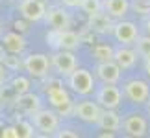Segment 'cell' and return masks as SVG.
Returning a JSON list of instances; mask_svg holds the SVG:
<instances>
[{
	"label": "cell",
	"mask_w": 150,
	"mask_h": 138,
	"mask_svg": "<svg viewBox=\"0 0 150 138\" xmlns=\"http://www.w3.org/2000/svg\"><path fill=\"white\" fill-rule=\"evenodd\" d=\"M19 9H21L22 19L30 22H37L47 17V8H45L43 0H21Z\"/></svg>",
	"instance_id": "obj_9"
},
{
	"label": "cell",
	"mask_w": 150,
	"mask_h": 138,
	"mask_svg": "<svg viewBox=\"0 0 150 138\" xmlns=\"http://www.w3.org/2000/svg\"><path fill=\"white\" fill-rule=\"evenodd\" d=\"M6 77H8V70L2 66V63H0V89L4 87V83H6Z\"/></svg>",
	"instance_id": "obj_30"
},
{
	"label": "cell",
	"mask_w": 150,
	"mask_h": 138,
	"mask_svg": "<svg viewBox=\"0 0 150 138\" xmlns=\"http://www.w3.org/2000/svg\"><path fill=\"white\" fill-rule=\"evenodd\" d=\"M124 94L134 103H145L150 96V89L141 79H132V81H128L124 85Z\"/></svg>",
	"instance_id": "obj_10"
},
{
	"label": "cell",
	"mask_w": 150,
	"mask_h": 138,
	"mask_svg": "<svg viewBox=\"0 0 150 138\" xmlns=\"http://www.w3.org/2000/svg\"><path fill=\"white\" fill-rule=\"evenodd\" d=\"M47 39L48 41H54L52 46H54V48H59V50H71L72 52L82 44L80 35L71 31V30H54Z\"/></svg>",
	"instance_id": "obj_4"
},
{
	"label": "cell",
	"mask_w": 150,
	"mask_h": 138,
	"mask_svg": "<svg viewBox=\"0 0 150 138\" xmlns=\"http://www.w3.org/2000/svg\"><path fill=\"white\" fill-rule=\"evenodd\" d=\"M146 31H148V35H150V19L146 20Z\"/></svg>",
	"instance_id": "obj_33"
},
{
	"label": "cell",
	"mask_w": 150,
	"mask_h": 138,
	"mask_svg": "<svg viewBox=\"0 0 150 138\" xmlns=\"http://www.w3.org/2000/svg\"><path fill=\"white\" fill-rule=\"evenodd\" d=\"M52 66L56 68L57 74L69 77L76 70V57H74V54L71 50H59L52 55Z\"/></svg>",
	"instance_id": "obj_7"
},
{
	"label": "cell",
	"mask_w": 150,
	"mask_h": 138,
	"mask_svg": "<svg viewBox=\"0 0 150 138\" xmlns=\"http://www.w3.org/2000/svg\"><path fill=\"white\" fill-rule=\"evenodd\" d=\"M52 61L45 54H30L24 59V68L32 77H47Z\"/></svg>",
	"instance_id": "obj_5"
},
{
	"label": "cell",
	"mask_w": 150,
	"mask_h": 138,
	"mask_svg": "<svg viewBox=\"0 0 150 138\" xmlns=\"http://www.w3.org/2000/svg\"><path fill=\"white\" fill-rule=\"evenodd\" d=\"M56 136H59V138H78V133H72L71 129H63L59 133H56Z\"/></svg>",
	"instance_id": "obj_29"
},
{
	"label": "cell",
	"mask_w": 150,
	"mask_h": 138,
	"mask_svg": "<svg viewBox=\"0 0 150 138\" xmlns=\"http://www.w3.org/2000/svg\"><path fill=\"white\" fill-rule=\"evenodd\" d=\"M33 127H35V125H32L30 122H26V120H19V122H17V129H19V136L21 138L33 136Z\"/></svg>",
	"instance_id": "obj_25"
},
{
	"label": "cell",
	"mask_w": 150,
	"mask_h": 138,
	"mask_svg": "<svg viewBox=\"0 0 150 138\" xmlns=\"http://www.w3.org/2000/svg\"><path fill=\"white\" fill-rule=\"evenodd\" d=\"M69 87H71L74 92L82 96H87L95 90V77L93 74L85 68H76L71 76H69Z\"/></svg>",
	"instance_id": "obj_2"
},
{
	"label": "cell",
	"mask_w": 150,
	"mask_h": 138,
	"mask_svg": "<svg viewBox=\"0 0 150 138\" xmlns=\"http://www.w3.org/2000/svg\"><path fill=\"white\" fill-rule=\"evenodd\" d=\"M11 89H13L15 94H24V92H30V79L17 76L13 81H11Z\"/></svg>",
	"instance_id": "obj_23"
},
{
	"label": "cell",
	"mask_w": 150,
	"mask_h": 138,
	"mask_svg": "<svg viewBox=\"0 0 150 138\" xmlns=\"http://www.w3.org/2000/svg\"><path fill=\"white\" fill-rule=\"evenodd\" d=\"M6 61H8V50H6L4 44H0V63L4 65Z\"/></svg>",
	"instance_id": "obj_31"
},
{
	"label": "cell",
	"mask_w": 150,
	"mask_h": 138,
	"mask_svg": "<svg viewBox=\"0 0 150 138\" xmlns=\"http://www.w3.org/2000/svg\"><path fill=\"white\" fill-rule=\"evenodd\" d=\"M148 112H150V103H148Z\"/></svg>",
	"instance_id": "obj_36"
},
{
	"label": "cell",
	"mask_w": 150,
	"mask_h": 138,
	"mask_svg": "<svg viewBox=\"0 0 150 138\" xmlns=\"http://www.w3.org/2000/svg\"><path fill=\"white\" fill-rule=\"evenodd\" d=\"M2 43H4L6 50H8L9 54H22V52H24V48H26L24 37H22L21 33H17V31L6 33V35L2 37Z\"/></svg>",
	"instance_id": "obj_18"
},
{
	"label": "cell",
	"mask_w": 150,
	"mask_h": 138,
	"mask_svg": "<svg viewBox=\"0 0 150 138\" xmlns=\"http://www.w3.org/2000/svg\"><path fill=\"white\" fill-rule=\"evenodd\" d=\"M135 11L137 13H141V15H146V13H150V0L148 2H135Z\"/></svg>",
	"instance_id": "obj_27"
},
{
	"label": "cell",
	"mask_w": 150,
	"mask_h": 138,
	"mask_svg": "<svg viewBox=\"0 0 150 138\" xmlns=\"http://www.w3.org/2000/svg\"><path fill=\"white\" fill-rule=\"evenodd\" d=\"M0 33H2V22H0Z\"/></svg>",
	"instance_id": "obj_35"
},
{
	"label": "cell",
	"mask_w": 150,
	"mask_h": 138,
	"mask_svg": "<svg viewBox=\"0 0 150 138\" xmlns=\"http://www.w3.org/2000/svg\"><path fill=\"white\" fill-rule=\"evenodd\" d=\"M82 9H83V13H87L89 17L96 15V13H100V11H104V2L102 0H83Z\"/></svg>",
	"instance_id": "obj_22"
},
{
	"label": "cell",
	"mask_w": 150,
	"mask_h": 138,
	"mask_svg": "<svg viewBox=\"0 0 150 138\" xmlns=\"http://www.w3.org/2000/svg\"><path fill=\"white\" fill-rule=\"evenodd\" d=\"M137 54H139L141 57H145V59H148L150 57V35H145V37H137Z\"/></svg>",
	"instance_id": "obj_24"
},
{
	"label": "cell",
	"mask_w": 150,
	"mask_h": 138,
	"mask_svg": "<svg viewBox=\"0 0 150 138\" xmlns=\"http://www.w3.org/2000/svg\"><path fill=\"white\" fill-rule=\"evenodd\" d=\"M47 22L52 30H69L71 28V17L63 8H52L47 11Z\"/></svg>",
	"instance_id": "obj_14"
},
{
	"label": "cell",
	"mask_w": 150,
	"mask_h": 138,
	"mask_svg": "<svg viewBox=\"0 0 150 138\" xmlns=\"http://www.w3.org/2000/svg\"><path fill=\"white\" fill-rule=\"evenodd\" d=\"M104 11L111 15L113 19H124L130 11V2L128 0H104Z\"/></svg>",
	"instance_id": "obj_17"
},
{
	"label": "cell",
	"mask_w": 150,
	"mask_h": 138,
	"mask_svg": "<svg viewBox=\"0 0 150 138\" xmlns=\"http://www.w3.org/2000/svg\"><path fill=\"white\" fill-rule=\"evenodd\" d=\"M145 70H146V76L150 77V57L146 59V66H145Z\"/></svg>",
	"instance_id": "obj_32"
},
{
	"label": "cell",
	"mask_w": 150,
	"mask_h": 138,
	"mask_svg": "<svg viewBox=\"0 0 150 138\" xmlns=\"http://www.w3.org/2000/svg\"><path fill=\"white\" fill-rule=\"evenodd\" d=\"M120 68L115 61H102L98 66H96V76H98L100 81L104 83H117L120 79Z\"/></svg>",
	"instance_id": "obj_13"
},
{
	"label": "cell",
	"mask_w": 150,
	"mask_h": 138,
	"mask_svg": "<svg viewBox=\"0 0 150 138\" xmlns=\"http://www.w3.org/2000/svg\"><path fill=\"white\" fill-rule=\"evenodd\" d=\"M0 107H2V100H0Z\"/></svg>",
	"instance_id": "obj_37"
},
{
	"label": "cell",
	"mask_w": 150,
	"mask_h": 138,
	"mask_svg": "<svg viewBox=\"0 0 150 138\" xmlns=\"http://www.w3.org/2000/svg\"><path fill=\"white\" fill-rule=\"evenodd\" d=\"M15 107L19 109L21 112L24 114H32L41 111V98L37 94H32V92H24V94H17L15 100Z\"/></svg>",
	"instance_id": "obj_12"
},
{
	"label": "cell",
	"mask_w": 150,
	"mask_h": 138,
	"mask_svg": "<svg viewBox=\"0 0 150 138\" xmlns=\"http://www.w3.org/2000/svg\"><path fill=\"white\" fill-rule=\"evenodd\" d=\"M2 131H4V123L0 122V136H2Z\"/></svg>",
	"instance_id": "obj_34"
},
{
	"label": "cell",
	"mask_w": 150,
	"mask_h": 138,
	"mask_svg": "<svg viewBox=\"0 0 150 138\" xmlns=\"http://www.w3.org/2000/svg\"><path fill=\"white\" fill-rule=\"evenodd\" d=\"M98 125L102 129H106V131H117L120 127V118L113 109H104L102 116L98 120Z\"/></svg>",
	"instance_id": "obj_20"
},
{
	"label": "cell",
	"mask_w": 150,
	"mask_h": 138,
	"mask_svg": "<svg viewBox=\"0 0 150 138\" xmlns=\"http://www.w3.org/2000/svg\"><path fill=\"white\" fill-rule=\"evenodd\" d=\"M113 17L108 15V11H100L96 15H91L89 17V28L96 33H108V31H113V22H111Z\"/></svg>",
	"instance_id": "obj_16"
},
{
	"label": "cell",
	"mask_w": 150,
	"mask_h": 138,
	"mask_svg": "<svg viewBox=\"0 0 150 138\" xmlns=\"http://www.w3.org/2000/svg\"><path fill=\"white\" fill-rule=\"evenodd\" d=\"M32 123L43 135H54L59 127V112L56 114L54 111H43L41 109V111L32 114Z\"/></svg>",
	"instance_id": "obj_3"
},
{
	"label": "cell",
	"mask_w": 150,
	"mask_h": 138,
	"mask_svg": "<svg viewBox=\"0 0 150 138\" xmlns=\"http://www.w3.org/2000/svg\"><path fill=\"white\" fill-rule=\"evenodd\" d=\"M2 138H21V136H19V129H17V125L4 127V131H2Z\"/></svg>",
	"instance_id": "obj_26"
},
{
	"label": "cell",
	"mask_w": 150,
	"mask_h": 138,
	"mask_svg": "<svg viewBox=\"0 0 150 138\" xmlns=\"http://www.w3.org/2000/svg\"><path fill=\"white\" fill-rule=\"evenodd\" d=\"M120 98H122V92H120V89L115 87V83H104V87H100L98 92H96V101L104 109L119 107Z\"/></svg>",
	"instance_id": "obj_8"
},
{
	"label": "cell",
	"mask_w": 150,
	"mask_h": 138,
	"mask_svg": "<svg viewBox=\"0 0 150 138\" xmlns=\"http://www.w3.org/2000/svg\"><path fill=\"white\" fill-rule=\"evenodd\" d=\"M74 114L87 123H98V120L102 116V105L98 101H80L78 105H74Z\"/></svg>",
	"instance_id": "obj_6"
},
{
	"label": "cell",
	"mask_w": 150,
	"mask_h": 138,
	"mask_svg": "<svg viewBox=\"0 0 150 138\" xmlns=\"http://www.w3.org/2000/svg\"><path fill=\"white\" fill-rule=\"evenodd\" d=\"M93 55H95L100 63H102V61H113V57H115V50H113L109 44H98V46H95Z\"/></svg>",
	"instance_id": "obj_21"
},
{
	"label": "cell",
	"mask_w": 150,
	"mask_h": 138,
	"mask_svg": "<svg viewBox=\"0 0 150 138\" xmlns=\"http://www.w3.org/2000/svg\"><path fill=\"white\" fill-rule=\"evenodd\" d=\"M113 61L117 63L120 68H132L137 61V52L130 50V48H119V50H115Z\"/></svg>",
	"instance_id": "obj_19"
},
{
	"label": "cell",
	"mask_w": 150,
	"mask_h": 138,
	"mask_svg": "<svg viewBox=\"0 0 150 138\" xmlns=\"http://www.w3.org/2000/svg\"><path fill=\"white\" fill-rule=\"evenodd\" d=\"M122 127L128 136H145L146 135V120L139 114H132L124 120Z\"/></svg>",
	"instance_id": "obj_15"
},
{
	"label": "cell",
	"mask_w": 150,
	"mask_h": 138,
	"mask_svg": "<svg viewBox=\"0 0 150 138\" xmlns=\"http://www.w3.org/2000/svg\"><path fill=\"white\" fill-rule=\"evenodd\" d=\"M47 96L50 105L56 109L61 116H69V114H74V103L69 96V92L61 87L57 81H52L47 85Z\"/></svg>",
	"instance_id": "obj_1"
},
{
	"label": "cell",
	"mask_w": 150,
	"mask_h": 138,
	"mask_svg": "<svg viewBox=\"0 0 150 138\" xmlns=\"http://www.w3.org/2000/svg\"><path fill=\"white\" fill-rule=\"evenodd\" d=\"M113 35L115 39H117L119 43H122V44H132V43H135L137 41V28L134 22H126V20H119V22H115V26H113Z\"/></svg>",
	"instance_id": "obj_11"
},
{
	"label": "cell",
	"mask_w": 150,
	"mask_h": 138,
	"mask_svg": "<svg viewBox=\"0 0 150 138\" xmlns=\"http://www.w3.org/2000/svg\"><path fill=\"white\" fill-rule=\"evenodd\" d=\"M63 6H67V8H82L83 0H59Z\"/></svg>",
	"instance_id": "obj_28"
}]
</instances>
